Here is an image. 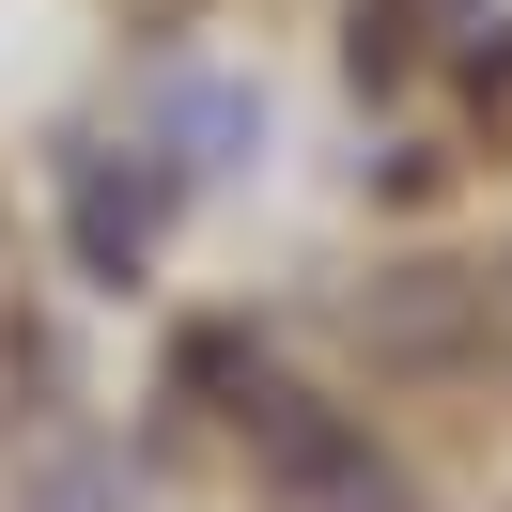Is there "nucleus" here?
<instances>
[{
    "label": "nucleus",
    "instance_id": "nucleus-1",
    "mask_svg": "<svg viewBox=\"0 0 512 512\" xmlns=\"http://www.w3.org/2000/svg\"><path fill=\"white\" fill-rule=\"evenodd\" d=\"M140 249H156V171L78 156V264H94V280H140Z\"/></svg>",
    "mask_w": 512,
    "mask_h": 512
}]
</instances>
